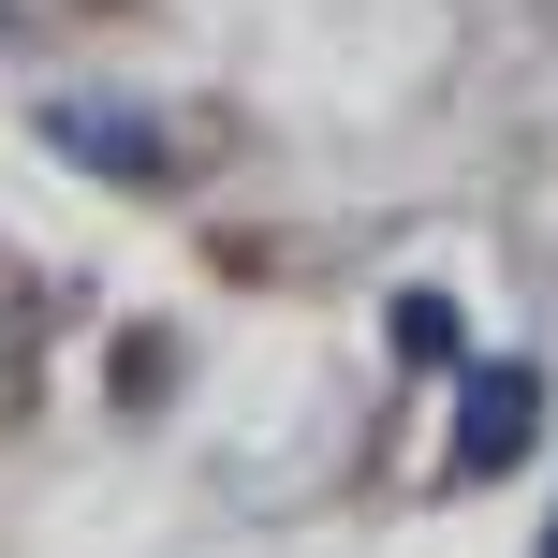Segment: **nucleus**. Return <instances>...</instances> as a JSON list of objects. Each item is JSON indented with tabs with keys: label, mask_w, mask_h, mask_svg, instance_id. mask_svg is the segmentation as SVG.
Returning a JSON list of instances; mask_svg holds the SVG:
<instances>
[{
	"label": "nucleus",
	"mask_w": 558,
	"mask_h": 558,
	"mask_svg": "<svg viewBox=\"0 0 558 558\" xmlns=\"http://www.w3.org/2000/svg\"><path fill=\"white\" fill-rule=\"evenodd\" d=\"M544 441V367H471V397H456V471H514V456Z\"/></svg>",
	"instance_id": "nucleus-1"
},
{
	"label": "nucleus",
	"mask_w": 558,
	"mask_h": 558,
	"mask_svg": "<svg viewBox=\"0 0 558 558\" xmlns=\"http://www.w3.org/2000/svg\"><path fill=\"white\" fill-rule=\"evenodd\" d=\"M59 133H74L88 162H133V177L162 162V133H147V118H104V104H74V118H59Z\"/></svg>",
	"instance_id": "nucleus-2"
},
{
	"label": "nucleus",
	"mask_w": 558,
	"mask_h": 558,
	"mask_svg": "<svg viewBox=\"0 0 558 558\" xmlns=\"http://www.w3.org/2000/svg\"><path fill=\"white\" fill-rule=\"evenodd\" d=\"M544 558H558V530H544Z\"/></svg>",
	"instance_id": "nucleus-3"
}]
</instances>
